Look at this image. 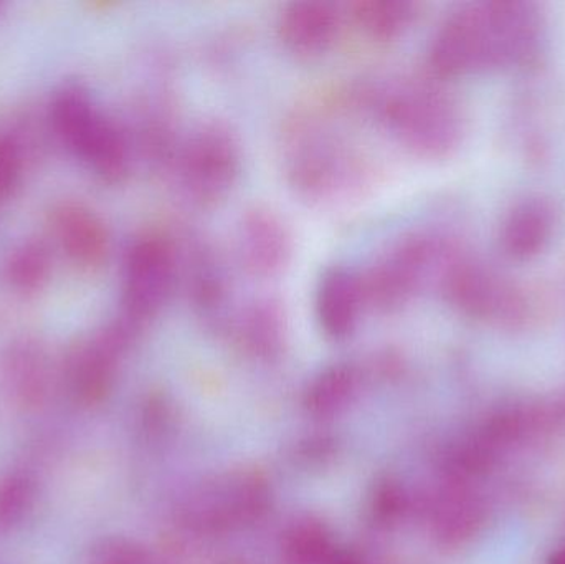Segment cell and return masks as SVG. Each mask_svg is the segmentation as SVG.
Returning a JSON list of instances; mask_svg holds the SVG:
<instances>
[{
    "label": "cell",
    "instance_id": "cell-1",
    "mask_svg": "<svg viewBox=\"0 0 565 564\" xmlns=\"http://www.w3.org/2000/svg\"><path fill=\"white\" fill-rule=\"evenodd\" d=\"M282 171L296 195L312 204L358 198L372 181L364 149L319 113L289 123L282 146Z\"/></svg>",
    "mask_w": 565,
    "mask_h": 564
},
{
    "label": "cell",
    "instance_id": "cell-2",
    "mask_svg": "<svg viewBox=\"0 0 565 564\" xmlns=\"http://www.w3.org/2000/svg\"><path fill=\"white\" fill-rule=\"evenodd\" d=\"M344 103L412 155L441 156L457 139L450 99L418 78L365 79L345 92Z\"/></svg>",
    "mask_w": 565,
    "mask_h": 564
},
{
    "label": "cell",
    "instance_id": "cell-3",
    "mask_svg": "<svg viewBox=\"0 0 565 564\" xmlns=\"http://www.w3.org/2000/svg\"><path fill=\"white\" fill-rule=\"evenodd\" d=\"M244 149L237 129L221 118H207L185 132L171 174L179 191L194 207L224 202L237 185Z\"/></svg>",
    "mask_w": 565,
    "mask_h": 564
},
{
    "label": "cell",
    "instance_id": "cell-4",
    "mask_svg": "<svg viewBox=\"0 0 565 564\" xmlns=\"http://www.w3.org/2000/svg\"><path fill=\"white\" fill-rule=\"evenodd\" d=\"M53 126L63 142L108 182L126 178L131 146L122 129L106 118L83 89L65 88L52 106Z\"/></svg>",
    "mask_w": 565,
    "mask_h": 564
},
{
    "label": "cell",
    "instance_id": "cell-5",
    "mask_svg": "<svg viewBox=\"0 0 565 564\" xmlns=\"http://www.w3.org/2000/svg\"><path fill=\"white\" fill-rule=\"evenodd\" d=\"M179 288V254L174 238L146 234L126 252L122 270V317L132 330L161 313Z\"/></svg>",
    "mask_w": 565,
    "mask_h": 564
},
{
    "label": "cell",
    "instance_id": "cell-6",
    "mask_svg": "<svg viewBox=\"0 0 565 564\" xmlns=\"http://www.w3.org/2000/svg\"><path fill=\"white\" fill-rule=\"evenodd\" d=\"M438 255L437 244L427 235H405L388 245L361 272L367 310L395 313L407 307L420 291Z\"/></svg>",
    "mask_w": 565,
    "mask_h": 564
},
{
    "label": "cell",
    "instance_id": "cell-7",
    "mask_svg": "<svg viewBox=\"0 0 565 564\" xmlns=\"http://www.w3.org/2000/svg\"><path fill=\"white\" fill-rule=\"evenodd\" d=\"M232 251L235 264L247 277L270 280L291 264L295 237L281 214L267 205H255L238 219Z\"/></svg>",
    "mask_w": 565,
    "mask_h": 564
},
{
    "label": "cell",
    "instance_id": "cell-8",
    "mask_svg": "<svg viewBox=\"0 0 565 564\" xmlns=\"http://www.w3.org/2000/svg\"><path fill=\"white\" fill-rule=\"evenodd\" d=\"M178 245L179 288L184 290L189 305L205 320L228 317L231 275L221 251L204 235L188 234Z\"/></svg>",
    "mask_w": 565,
    "mask_h": 564
},
{
    "label": "cell",
    "instance_id": "cell-9",
    "mask_svg": "<svg viewBox=\"0 0 565 564\" xmlns=\"http://www.w3.org/2000/svg\"><path fill=\"white\" fill-rule=\"evenodd\" d=\"M345 20V10L328 0L288 3L278 19V39L292 55L316 58L334 46Z\"/></svg>",
    "mask_w": 565,
    "mask_h": 564
},
{
    "label": "cell",
    "instance_id": "cell-10",
    "mask_svg": "<svg viewBox=\"0 0 565 564\" xmlns=\"http://www.w3.org/2000/svg\"><path fill=\"white\" fill-rule=\"evenodd\" d=\"M316 317L331 338L349 337L367 311L361 272L332 265L322 272L316 288Z\"/></svg>",
    "mask_w": 565,
    "mask_h": 564
},
{
    "label": "cell",
    "instance_id": "cell-11",
    "mask_svg": "<svg viewBox=\"0 0 565 564\" xmlns=\"http://www.w3.org/2000/svg\"><path fill=\"white\" fill-rule=\"evenodd\" d=\"M53 227L73 264L82 268L105 264L109 254V232L92 209L66 202L53 214Z\"/></svg>",
    "mask_w": 565,
    "mask_h": 564
},
{
    "label": "cell",
    "instance_id": "cell-12",
    "mask_svg": "<svg viewBox=\"0 0 565 564\" xmlns=\"http://www.w3.org/2000/svg\"><path fill=\"white\" fill-rule=\"evenodd\" d=\"M232 311L234 313H228L225 323L242 347L262 357L280 351L288 328L286 308L280 298L274 295L252 298Z\"/></svg>",
    "mask_w": 565,
    "mask_h": 564
},
{
    "label": "cell",
    "instance_id": "cell-13",
    "mask_svg": "<svg viewBox=\"0 0 565 564\" xmlns=\"http://www.w3.org/2000/svg\"><path fill=\"white\" fill-rule=\"evenodd\" d=\"M418 6L408 0H359L345 7V19L364 39L385 45L404 36L414 25Z\"/></svg>",
    "mask_w": 565,
    "mask_h": 564
},
{
    "label": "cell",
    "instance_id": "cell-14",
    "mask_svg": "<svg viewBox=\"0 0 565 564\" xmlns=\"http://www.w3.org/2000/svg\"><path fill=\"white\" fill-rule=\"evenodd\" d=\"M50 268H52V262L46 248L36 242H29L10 255L7 278L17 290L32 294L46 284Z\"/></svg>",
    "mask_w": 565,
    "mask_h": 564
},
{
    "label": "cell",
    "instance_id": "cell-15",
    "mask_svg": "<svg viewBox=\"0 0 565 564\" xmlns=\"http://www.w3.org/2000/svg\"><path fill=\"white\" fill-rule=\"evenodd\" d=\"M32 502V489L23 479H10L0 487V522L12 525Z\"/></svg>",
    "mask_w": 565,
    "mask_h": 564
},
{
    "label": "cell",
    "instance_id": "cell-16",
    "mask_svg": "<svg viewBox=\"0 0 565 564\" xmlns=\"http://www.w3.org/2000/svg\"><path fill=\"white\" fill-rule=\"evenodd\" d=\"M22 155L12 138H0V202L12 194L19 182Z\"/></svg>",
    "mask_w": 565,
    "mask_h": 564
},
{
    "label": "cell",
    "instance_id": "cell-17",
    "mask_svg": "<svg viewBox=\"0 0 565 564\" xmlns=\"http://www.w3.org/2000/svg\"><path fill=\"white\" fill-rule=\"evenodd\" d=\"M551 564H565V552L557 553V555L553 558V563Z\"/></svg>",
    "mask_w": 565,
    "mask_h": 564
}]
</instances>
